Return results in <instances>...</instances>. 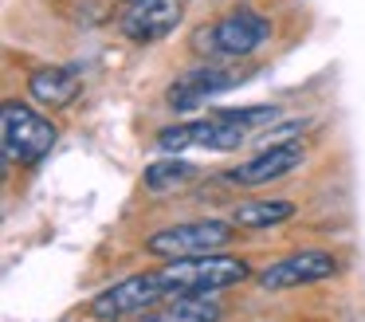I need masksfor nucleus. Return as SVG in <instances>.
<instances>
[{
    "label": "nucleus",
    "mask_w": 365,
    "mask_h": 322,
    "mask_svg": "<svg viewBox=\"0 0 365 322\" xmlns=\"http://www.w3.org/2000/svg\"><path fill=\"white\" fill-rule=\"evenodd\" d=\"M161 283H165L169 298L181 295H216L224 287H236L252 275V267L244 263L240 256H192V259H173V263L161 267Z\"/></svg>",
    "instance_id": "obj_1"
},
{
    "label": "nucleus",
    "mask_w": 365,
    "mask_h": 322,
    "mask_svg": "<svg viewBox=\"0 0 365 322\" xmlns=\"http://www.w3.org/2000/svg\"><path fill=\"white\" fill-rule=\"evenodd\" d=\"M232 228L224 220H192V224L161 228L145 240V251L161 259H192V256H216L232 243Z\"/></svg>",
    "instance_id": "obj_2"
},
{
    "label": "nucleus",
    "mask_w": 365,
    "mask_h": 322,
    "mask_svg": "<svg viewBox=\"0 0 365 322\" xmlns=\"http://www.w3.org/2000/svg\"><path fill=\"white\" fill-rule=\"evenodd\" d=\"M0 134H4V157L20 165H36L56 146V126L43 122L20 102H4L0 110Z\"/></svg>",
    "instance_id": "obj_3"
},
{
    "label": "nucleus",
    "mask_w": 365,
    "mask_h": 322,
    "mask_svg": "<svg viewBox=\"0 0 365 322\" xmlns=\"http://www.w3.org/2000/svg\"><path fill=\"white\" fill-rule=\"evenodd\" d=\"M267 39H271V24L263 20L259 12L247 8V12H232V16H224L220 24L197 31V51H216V55L240 59V55L259 51Z\"/></svg>",
    "instance_id": "obj_4"
},
{
    "label": "nucleus",
    "mask_w": 365,
    "mask_h": 322,
    "mask_svg": "<svg viewBox=\"0 0 365 322\" xmlns=\"http://www.w3.org/2000/svg\"><path fill=\"white\" fill-rule=\"evenodd\" d=\"M161 298H169L161 275L145 271V275H130V279L106 287L103 295H95L91 298V314H95V318H126V314H138V311L158 306Z\"/></svg>",
    "instance_id": "obj_5"
},
{
    "label": "nucleus",
    "mask_w": 365,
    "mask_h": 322,
    "mask_svg": "<svg viewBox=\"0 0 365 322\" xmlns=\"http://www.w3.org/2000/svg\"><path fill=\"white\" fill-rule=\"evenodd\" d=\"M338 275V256L322 248H307L294 251V256H283L275 263H267L259 271V287L263 291H291V287H307V283H322Z\"/></svg>",
    "instance_id": "obj_6"
},
{
    "label": "nucleus",
    "mask_w": 365,
    "mask_h": 322,
    "mask_svg": "<svg viewBox=\"0 0 365 322\" xmlns=\"http://www.w3.org/2000/svg\"><path fill=\"white\" fill-rule=\"evenodd\" d=\"M244 83V75L240 71H228V67H200V71H185V75H177L173 83H169L165 91V102L173 110H197L200 102L216 99V94L232 91V86Z\"/></svg>",
    "instance_id": "obj_7"
},
{
    "label": "nucleus",
    "mask_w": 365,
    "mask_h": 322,
    "mask_svg": "<svg viewBox=\"0 0 365 322\" xmlns=\"http://www.w3.org/2000/svg\"><path fill=\"white\" fill-rule=\"evenodd\" d=\"M247 141V130L232 122H220V118H208V122H185V126H169V130L158 134V146L177 154L185 146H205V149H240Z\"/></svg>",
    "instance_id": "obj_8"
},
{
    "label": "nucleus",
    "mask_w": 365,
    "mask_h": 322,
    "mask_svg": "<svg viewBox=\"0 0 365 322\" xmlns=\"http://www.w3.org/2000/svg\"><path fill=\"white\" fill-rule=\"evenodd\" d=\"M181 20V0H134L130 12L122 16V31L134 44H153L165 39Z\"/></svg>",
    "instance_id": "obj_9"
},
{
    "label": "nucleus",
    "mask_w": 365,
    "mask_h": 322,
    "mask_svg": "<svg viewBox=\"0 0 365 322\" xmlns=\"http://www.w3.org/2000/svg\"><path fill=\"white\" fill-rule=\"evenodd\" d=\"M302 165V146L291 141V146H275V149H263V154L247 157L240 169H232V181L244 188H255V185H267V181H279L287 177L291 169Z\"/></svg>",
    "instance_id": "obj_10"
},
{
    "label": "nucleus",
    "mask_w": 365,
    "mask_h": 322,
    "mask_svg": "<svg viewBox=\"0 0 365 322\" xmlns=\"http://www.w3.org/2000/svg\"><path fill=\"white\" fill-rule=\"evenodd\" d=\"M79 86H83V79L75 75L71 67H43V71H36V75L28 79L32 99L43 102V106H67V102H75Z\"/></svg>",
    "instance_id": "obj_11"
},
{
    "label": "nucleus",
    "mask_w": 365,
    "mask_h": 322,
    "mask_svg": "<svg viewBox=\"0 0 365 322\" xmlns=\"http://www.w3.org/2000/svg\"><path fill=\"white\" fill-rule=\"evenodd\" d=\"M224 306L216 295H181L173 303H165L161 311H153L145 322H220Z\"/></svg>",
    "instance_id": "obj_12"
},
{
    "label": "nucleus",
    "mask_w": 365,
    "mask_h": 322,
    "mask_svg": "<svg viewBox=\"0 0 365 322\" xmlns=\"http://www.w3.org/2000/svg\"><path fill=\"white\" fill-rule=\"evenodd\" d=\"M294 216V204L283 201V196H275V201H244L232 208V224L236 228H247V232H255V228H271V224H283V220Z\"/></svg>",
    "instance_id": "obj_13"
},
{
    "label": "nucleus",
    "mask_w": 365,
    "mask_h": 322,
    "mask_svg": "<svg viewBox=\"0 0 365 322\" xmlns=\"http://www.w3.org/2000/svg\"><path fill=\"white\" fill-rule=\"evenodd\" d=\"M192 173H197V165L181 161V157H173V161H153V165H145V188L150 193H173V188L189 185Z\"/></svg>",
    "instance_id": "obj_14"
},
{
    "label": "nucleus",
    "mask_w": 365,
    "mask_h": 322,
    "mask_svg": "<svg viewBox=\"0 0 365 322\" xmlns=\"http://www.w3.org/2000/svg\"><path fill=\"white\" fill-rule=\"evenodd\" d=\"M220 122H232L240 130H255V126H267L279 118V106H244V110H220Z\"/></svg>",
    "instance_id": "obj_15"
},
{
    "label": "nucleus",
    "mask_w": 365,
    "mask_h": 322,
    "mask_svg": "<svg viewBox=\"0 0 365 322\" xmlns=\"http://www.w3.org/2000/svg\"><path fill=\"white\" fill-rule=\"evenodd\" d=\"M302 126L307 122H283V126H275V130H267V134H259V141H263V149H275V146H291L294 141V134H302Z\"/></svg>",
    "instance_id": "obj_16"
},
{
    "label": "nucleus",
    "mask_w": 365,
    "mask_h": 322,
    "mask_svg": "<svg viewBox=\"0 0 365 322\" xmlns=\"http://www.w3.org/2000/svg\"><path fill=\"white\" fill-rule=\"evenodd\" d=\"M130 4H134V0H130Z\"/></svg>",
    "instance_id": "obj_17"
}]
</instances>
